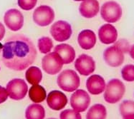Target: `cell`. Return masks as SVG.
I'll use <instances>...</instances> for the list:
<instances>
[{
	"label": "cell",
	"instance_id": "22",
	"mask_svg": "<svg viewBox=\"0 0 134 119\" xmlns=\"http://www.w3.org/2000/svg\"><path fill=\"white\" fill-rule=\"evenodd\" d=\"M25 78L28 83L31 85H37L41 82L42 73L38 67L31 66L26 71Z\"/></svg>",
	"mask_w": 134,
	"mask_h": 119
},
{
	"label": "cell",
	"instance_id": "25",
	"mask_svg": "<svg viewBox=\"0 0 134 119\" xmlns=\"http://www.w3.org/2000/svg\"><path fill=\"white\" fill-rule=\"evenodd\" d=\"M121 76L124 81L128 82L134 81V65L127 64L121 70Z\"/></svg>",
	"mask_w": 134,
	"mask_h": 119
},
{
	"label": "cell",
	"instance_id": "33",
	"mask_svg": "<svg viewBox=\"0 0 134 119\" xmlns=\"http://www.w3.org/2000/svg\"><path fill=\"white\" fill-rule=\"evenodd\" d=\"M48 119H56V118H48Z\"/></svg>",
	"mask_w": 134,
	"mask_h": 119
},
{
	"label": "cell",
	"instance_id": "13",
	"mask_svg": "<svg viewBox=\"0 0 134 119\" xmlns=\"http://www.w3.org/2000/svg\"><path fill=\"white\" fill-rule=\"evenodd\" d=\"M47 103L49 108L54 111H60L65 107L68 103V98L65 93L60 91H52L47 97Z\"/></svg>",
	"mask_w": 134,
	"mask_h": 119
},
{
	"label": "cell",
	"instance_id": "12",
	"mask_svg": "<svg viewBox=\"0 0 134 119\" xmlns=\"http://www.w3.org/2000/svg\"><path fill=\"white\" fill-rule=\"evenodd\" d=\"M75 67L80 75L88 76L94 72L96 69V62L90 56L81 54L75 60Z\"/></svg>",
	"mask_w": 134,
	"mask_h": 119
},
{
	"label": "cell",
	"instance_id": "30",
	"mask_svg": "<svg viewBox=\"0 0 134 119\" xmlns=\"http://www.w3.org/2000/svg\"><path fill=\"white\" fill-rule=\"evenodd\" d=\"M5 35V28L4 26L0 22V41H2Z\"/></svg>",
	"mask_w": 134,
	"mask_h": 119
},
{
	"label": "cell",
	"instance_id": "21",
	"mask_svg": "<svg viewBox=\"0 0 134 119\" xmlns=\"http://www.w3.org/2000/svg\"><path fill=\"white\" fill-rule=\"evenodd\" d=\"M106 117V108L100 103L91 106L86 115V119H105Z\"/></svg>",
	"mask_w": 134,
	"mask_h": 119
},
{
	"label": "cell",
	"instance_id": "3",
	"mask_svg": "<svg viewBox=\"0 0 134 119\" xmlns=\"http://www.w3.org/2000/svg\"><path fill=\"white\" fill-rule=\"evenodd\" d=\"M57 82L60 89L67 92L76 91L80 85V77L72 69H66L62 71L58 76Z\"/></svg>",
	"mask_w": 134,
	"mask_h": 119
},
{
	"label": "cell",
	"instance_id": "18",
	"mask_svg": "<svg viewBox=\"0 0 134 119\" xmlns=\"http://www.w3.org/2000/svg\"><path fill=\"white\" fill-rule=\"evenodd\" d=\"M54 52L57 54L62 59L63 64H69L75 60V49L69 44L61 43L55 46Z\"/></svg>",
	"mask_w": 134,
	"mask_h": 119
},
{
	"label": "cell",
	"instance_id": "19",
	"mask_svg": "<svg viewBox=\"0 0 134 119\" xmlns=\"http://www.w3.org/2000/svg\"><path fill=\"white\" fill-rule=\"evenodd\" d=\"M44 117L45 111L44 107L37 103L30 105L25 111L26 119H44Z\"/></svg>",
	"mask_w": 134,
	"mask_h": 119
},
{
	"label": "cell",
	"instance_id": "31",
	"mask_svg": "<svg viewBox=\"0 0 134 119\" xmlns=\"http://www.w3.org/2000/svg\"><path fill=\"white\" fill-rule=\"evenodd\" d=\"M129 53V55H130V57L132 58V59L134 60V44L131 46Z\"/></svg>",
	"mask_w": 134,
	"mask_h": 119
},
{
	"label": "cell",
	"instance_id": "9",
	"mask_svg": "<svg viewBox=\"0 0 134 119\" xmlns=\"http://www.w3.org/2000/svg\"><path fill=\"white\" fill-rule=\"evenodd\" d=\"M124 53L116 45L107 48L103 52L105 62L110 67H119L124 62Z\"/></svg>",
	"mask_w": 134,
	"mask_h": 119
},
{
	"label": "cell",
	"instance_id": "14",
	"mask_svg": "<svg viewBox=\"0 0 134 119\" xmlns=\"http://www.w3.org/2000/svg\"><path fill=\"white\" fill-rule=\"evenodd\" d=\"M98 37L101 43L104 44L113 43L118 39V32L114 26L110 24H105L100 27Z\"/></svg>",
	"mask_w": 134,
	"mask_h": 119
},
{
	"label": "cell",
	"instance_id": "20",
	"mask_svg": "<svg viewBox=\"0 0 134 119\" xmlns=\"http://www.w3.org/2000/svg\"><path fill=\"white\" fill-rule=\"evenodd\" d=\"M29 97L30 100L35 103H42L45 100L47 93L44 87L40 85H33L29 90Z\"/></svg>",
	"mask_w": 134,
	"mask_h": 119
},
{
	"label": "cell",
	"instance_id": "7",
	"mask_svg": "<svg viewBox=\"0 0 134 119\" xmlns=\"http://www.w3.org/2000/svg\"><path fill=\"white\" fill-rule=\"evenodd\" d=\"M71 25L65 21H58L50 28V34L53 39L59 42L68 40L72 35Z\"/></svg>",
	"mask_w": 134,
	"mask_h": 119
},
{
	"label": "cell",
	"instance_id": "10",
	"mask_svg": "<svg viewBox=\"0 0 134 119\" xmlns=\"http://www.w3.org/2000/svg\"><path fill=\"white\" fill-rule=\"evenodd\" d=\"M90 103V96L84 90H76L70 97V105L72 108L78 113L86 111Z\"/></svg>",
	"mask_w": 134,
	"mask_h": 119
},
{
	"label": "cell",
	"instance_id": "2",
	"mask_svg": "<svg viewBox=\"0 0 134 119\" xmlns=\"http://www.w3.org/2000/svg\"><path fill=\"white\" fill-rule=\"evenodd\" d=\"M126 92V87L118 79H111L105 86L104 99L107 103L114 104L119 102Z\"/></svg>",
	"mask_w": 134,
	"mask_h": 119
},
{
	"label": "cell",
	"instance_id": "27",
	"mask_svg": "<svg viewBox=\"0 0 134 119\" xmlns=\"http://www.w3.org/2000/svg\"><path fill=\"white\" fill-rule=\"evenodd\" d=\"M37 2V0H18V5L23 10L30 11L35 7Z\"/></svg>",
	"mask_w": 134,
	"mask_h": 119
},
{
	"label": "cell",
	"instance_id": "17",
	"mask_svg": "<svg viewBox=\"0 0 134 119\" xmlns=\"http://www.w3.org/2000/svg\"><path fill=\"white\" fill-rule=\"evenodd\" d=\"M96 34L92 30L85 29L80 32L78 34L77 41L82 49L89 50L93 49L96 43Z\"/></svg>",
	"mask_w": 134,
	"mask_h": 119
},
{
	"label": "cell",
	"instance_id": "23",
	"mask_svg": "<svg viewBox=\"0 0 134 119\" xmlns=\"http://www.w3.org/2000/svg\"><path fill=\"white\" fill-rule=\"evenodd\" d=\"M119 111L123 119H134L133 101H123L119 106Z\"/></svg>",
	"mask_w": 134,
	"mask_h": 119
},
{
	"label": "cell",
	"instance_id": "6",
	"mask_svg": "<svg viewBox=\"0 0 134 119\" xmlns=\"http://www.w3.org/2000/svg\"><path fill=\"white\" fill-rule=\"evenodd\" d=\"M7 91L10 98L15 101L22 100L28 91L27 84L23 79H14L7 84Z\"/></svg>",
	"mask_w": 134,
	"mask_h": 119
},
{
	"label": "cell",
	"instance_id": "26",
	"mask_svg": "<svg viewBox=\"0 0 134 119\" xmlns=\"http://www.w3.org/2000/svg\"><path fill=\"white\" fill-rule=\"evenodd\" d=\"M60 119H82L80 113L75 110L67 109L62 111L60 114Z\"/></svg>",
	"mask_w": 134,
	"mask_h": 119
},
{
	"label": "cell",
	"instance_id": "5",
	"mask_svg": "<svg viewBox=\"0 0 134 119\" xmlns=\"http://www.w3.org/2000/svg\"><path fill=\"white\" fill-rule=\"evenodd\" d=\"M42 66L44 71L49 75H55L63 68L62 59L55 52H49L42 60Z\"/></svg>",
	"mask_w": 134,
	"mask_h": 119
},
{
	"label": "cell",
	"instance_id": "8",
	"mask_svg": "<svg viewBox=\"0 0 134 119\" xmlns=\"http://www.w3.org/2000/svg\"><path fill=\"white\" fill-rule=\"evenodd\" d=\"M55 19V11L50 7L42 5L35 9L33 13V20L40 27L49 25Z\"/></svg>",
	"mask_w": 134,
	"mask_h": 119
},
{
	"label": "cell",
	"instance_id": "24",
	"mask_svg": "<svg viewBox=\"0 0 134 119\" xmlns=\"http://www.w3.org/2000/svg\"><path fill=\"white\" fill-rule=\"evenodd\" d=\"M38 49L42 54H48L53 48V42L51 39L43 36L38 39Z\"/></svg>",
	"mask_w": 134,
	"mask_h": 119
},
{
	"label": "cell",
	"instance_id": "29",
	"mask_svg": "<svg viewBox=\"0 0 134 119\" xmlns=\"http://www.w3.org/2000/svg\"><path fill=\"white\" fill-rule=\"evenodd\" d=\"M8 93L5 88L0 86V104L5 102L8 98Z\"/></svg>",
	"mask_w": 134,
	"mask_h": 119
},
{
	"label": "cell",
	"instance_id": "16",
	"mask_svg": "<svg viewBox=\"0 0 134 119\" xmlns=\"http://www.w3.org/2000/svg\"><path fill=\"white\" fill-rule=\"evenodd\" d=\"M100 10L99 2L97 0H84L79 7V11L81 16L85 18H93Z\"/></svg>",
	"mask_w": 134,
	"mask_h": 119
},
{
	"label": "cell",
	"instance_id": "15",
	"mask_svg": "<svg viewBox=\"0 0 134 119\" xmlns=\"http://www.w3.org/2000/svg\"><path fill=\"white\" fill-rule=\"evenodd\" d=\"M105 81L100 75L90 76L86 81V87L90 94L99 95L103 93L105 89Z\"/></svg>",
	"mask_w": 134,
	"mask_h": 119
},
{
	"label": "cell",
	"instance_id": "4",
	"mask_svg": "<svg viewBox=\"0 0 134 119\" xmlns=\"http://www.w3.org/2000/svg\"><path fill=\"white\" fill-rule=\"evenodd\" d=\"M123 10L120 5L115 1H108L101 7L100 15L105 22L115 23L118 22L122 16Z\"/></svg>",
	"mask_w": 134,
	"mask_h": 119
},
{
	"label": "cell",
	"instance_id": "32",
	"mask_svg": "<svg viewBox=\"0 0 134 119\" xmlns=\"http://www.w3.org/2000/svg\"><path fill=\"white\" fill-rule=\"evenodd\" d=\"M74 1H76V2H81V1H84V0H74Z\"/></svg>",
	"mask_w": 134,
	"mask_h": 119
},
{
	"label": "cell",
	"instance_id": "11",
	"mask_svg": "<svg viewBox=\"0 0 134 119\" xmlns=\"http://www.w3.org/2000/svg\"><path fill=\"white\" fill-rule=\"evenodd\" d=\"M4 21L9 29L17 32L21 29L24 25V16L20 11L16 9H11L4 14Z\"/></svg>",
	"mask_w": 134,
	"mask_h": 119
},
{
	"label": "cell",
	"instance_id": "28",
	"mask_svg": "<svg viewBox=\"0 0 134 119\" xmlns=\"http://www.w3.org/2000/svg\"><path fill=\"white\" fill-rule=\"evenodd\" d=\"M115 45L118 46V48H120V50L124 53V54H126V53H129V50H130V44H129V42L126 39H120L118 40V41H115L114 43Z\"/></svg>",
	"mask_w": 134,
	"mask_h": 119
},
{
	"label": "cell",
	"instance_id": "1",
	"mask_svg": "<svg viewBox=\"0 0 134 119\" xmlns=\"http://www.w3.org/2000/svg\"><path fill=\"white\" fill-rule=\"evenodd\" d=\"M37 57V50L30 39L23 34L9 36L2 48V59L6 67L23 71L32 65Z\"/></svg>",
	"mask_w": 134,
	"mask_h": 119
}]
</instances>
